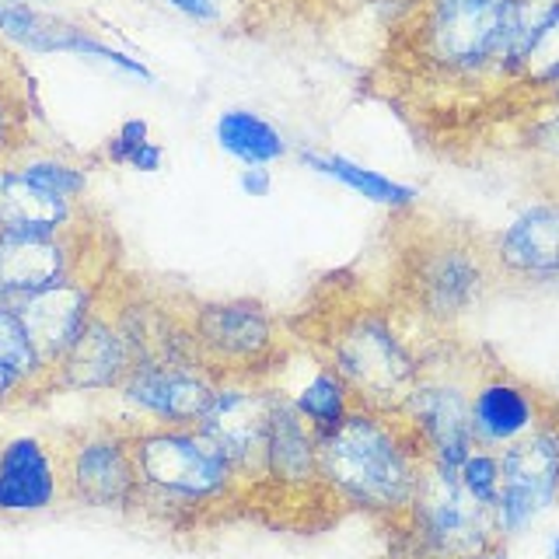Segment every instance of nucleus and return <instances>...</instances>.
Segmentation results:
<instances>
[{
  "label": "nucleus",
  "mask_w": 559,
  "mask_h": 559,
  "mask_svg": "<svg viewBox=\"0 0 559 559\" xmlns=\"http://www.w3.org/2000/svg\"><path fill=\"white\" fill-rule=\"evenodd\" d=\"M276 389L287 395V402L297 409V416H301L319 437L340 430L346 424V416L357 409V402L343 384V378L332 371V367L314 354L311 346H308V374L297 384H276Z\"/></svg>",
  "instance_id": "nucleus-24"
},
{
  "label": "nucleus",
  "mask_w": 559,
  "mask_h": 559,
  "mask_svg": "<svg viewBox=\"0 0 559 559\" xmlns=\"http://www.w3.org/2000/svg\"><path fill=\"white\" fill-rule=\"evenodd\" d=\"M238 189L252 200H266L273 192V168H266V165L238 168Z\"/></svg>",
  "instance_id": "nucleus-33"
},
{
  "label": "nucleus",
  "mask_w": 559,
  "mask_h": 559,
  "mask_svg": "<svg viewBox=\"0 0 559 559\" xmlns=\"http://www.w3.org/2000/svg\"><path fill=\"white\" fill-rule=\"evenodd\" d=\"M39 402H46V395L39 389H32L25 378H17L14 371H8V367L0 364V413L39 406Z\"/></svg>",
  "instance_id": "nucleus-32"
},
{
  "label": "nucleus",
  "mask_w": 559,
  "mask_h": 559,
  "mask_svg": "<svg viewBox=\"0 0 559 559\" xmlns=\"http://www.w3.org/2000/svg\"><path fill=\"white\" fill-rule=\"evenodd\" d=\"M297 340L343 378L360 409L399 413L424 371L430 336H419L389 297L343 294L319 311L311 336Z\"/></svg>",
  "instance_id": "nucleus-3"
},
{
  "label": "nucleus",
  "mask_w": 559,
  "mask_h": 559,
  "mask_svg": "<svg viewBox=\"0 0 559 559\" xmlns=\"http://www.w3.org/2000/svg\"><path fill=\"white\" fill-rule=\"evenodd\" d=\"M559 503V419L549 413L521 441L500 451V497L493 521L500 538H518Z\"/></svg>",
  "instance_id": "nucleus-11"
},
{
  "label": "nucleus",
  "mask_w": 559,
  "mask_h": 559,
  "mask_svg": "<svg viewBox=\"0 0 559 559\" xmlns=\"http://www.w3.org/2000/svg\"><path fill=\"white\" fill-rule=\"evenodd\" d=\"M546 416V392L532 389L528 381H521L497 360L479 367V378L472 384V433H476L479 448H511L524 433H532Z\"/></svg>",
  "instance_id": "nucleus-16"
},
{
  "label": "nucleus",
  "mask_w": 559,
  "mask_h": 559,
  "mask_svg": "<svg viewBox=\"0 0 559 559\" xmlns=\"http://www.w3.org/2000/svg\"><path fill=\"white\" fill-rule=\"evenodd\" d=\"M136 462V511L168 532H197L249 500L238 468L200 427H157L130 419Z\"/></svg>",
  "instance_id": "nucleus-4"
},
{
  "label": "nucleus",
  "mask_w": 559,
  "mask_h": 559,
  "mask_svg": "<svg viewBox=\"0 0 559 559\" xmlns=\"http://www.w3.org/2000/svg\"><path fill=\"white\" fill-rule=\"evenodd\" d=\"M147 140H151V122H147V119H140V116L122 119V122H119V130L98 147V162L116 165V168H127V162L133 157V151H136L140 144H147Z\"/></svg>",
  "instance_id": "nucleus-31"
},
{
  "label": "nucleus",
  "mask_w": 559,
  "mask_h": 559,
  "mask_svg": "<svg viewBox=\"0 0 559 559\" xmlns=\"http://www.w3.org/2000/svg\"><path fill=\"white\" fill-rule=\"evenodd\" d=\"M112 273L116 270L81 273L74 280H67V284H57L43 294H32V297H25V301H14L17 311H22V322L28 329L35 349H39L43 364L49 367V374L70 349V343L81 336L87 319L95 314Z\"/></svg>",
  "instance_id": "nucleus-18"
},
{
  "label": "nucleus",
  "mask_w": 559,
  "mask_h": 559,
  "mask_svg": "<svg viewBox=\"0 0 559 559\" xmlns=\"http://www.w3.org/2000/svg\"><path fill=\"white\" fill-rule=\"evenodd\" d=\"M63 500L57 444L46 433L0 437V518L52 511Z\"/></svg>",
  "instance_id": "nucleus-20"
},
{
  "label": "nucleus",
  "mask_w": 559,
  "mask_h": 559,
  "mask_svg": "<svg viewBox=\"0 0 559 559\" xmlns=\"http://www.w3.org/2000/svg\"><path fill=\"white\" fill-rule=\"evenodd\" d=\"M427 459L399 413L354 409L340 430L319 437V483L329 503L381 524L406 521Z\"/></svg>",
  "instance_id": "nucleus-5"
},
{
  "label": "nucleus",
  "mask_w": 559,
  "mask_h": 559,
  "mask_svg": "<svg viewBox=\"0 0 559 559\" xmlns=\"http://www.w3.org/2000/svg\"><path fill=\"white\" fill-rule=\"evenodd\" d=\"M217 384L221 381L203 367L140 360L130 367V374L116 395L133 409L136 424L200 427L206 409L214 406Z\"/></svg>",
  "instance_id": "nucleus-15"
},
{
  "label": "nucleus",
  "mask_w": 559,
  "mask_h": 559,
  "mask_svg": "<svg viewBox=\"0 0 559 559\" xmlns=\"http://www.w3.org/2000/svg\"><path fill=\"white\" fill-rule=\"evenodd\" d=\"M468 559H511V556H507V546L500 542V546H489V549H483V552H476V556H468Z\"/></svg>",
  "instance_id": "nucleus-36"
},
{
  "label": "nucleus",
  "mask_w": 559,
  "mask_h": 559,
  "mask_svg": "<svg viewBox=\"0 0 559 559\" xmlns=\"http://www.w3.org/2000/svg\"><path fill=\"white\" fill-rule=\"evenodd\" d=\"M0 43L35 52V57L67 52V57L98 60L105 67L119 70V74L154 84V70L140 57H130V52H122L119 46L105 43L102 35H95L81 22L43 11L39 4H32V0H0Z\"/></svg>",
  "instance_id": "nucleus-13"
},
{
  "label": "nucleus",
  "mask_w": 559,
  "mask_h": 559,
  "mask_svg": "<svg viewBox=\"0 0 559 559\" xmlns=\"http://www.w3.org/2000/svg\"><path fill=\"white\" fill-rule=\"evenodd\" d=\"M479 354L459 346L451 336H430L424 346V371L399 416L433 468L459 472L468 451L479 448L472 433V384L479 378Z\"/></svg>",
  "instance_id": "nucleus-7"
},
{
  "label": "nucleus",
  "mask_w": 559,
  "mask_h": 559,
  "mask_svg": "<svg viewBox=\"0 0 559 559\" xmlns=\"http://www.w3.org/2000/svg\"><path fill=\"white\" fill-rule=\"evenodd\" d=\"M39 119L35 84L11 46L0 43V168L35 147L32 122Z\"/></svg>",
  "instance_id": "nucleus-23"
},
{
  "label": "nucleus",
  "mask_w": 559,
  "mask_h": 559,
  "mask_svg": "<svg viewBox=\"0 0 559 559\" xmlns=\"http://www.w3.org/2000/svg\"><path fill=\"white\" fill-rule=\"evenodd\" d=\"M535 179L546 192H559V162H552L546 168H535Z\"/></svg>",
  "instance_id": "nucleus-35"
},
{
  "label": "nucleus",
  "mask_w": 559,
  "mask_h": 559,
  "mask_svg": "<svg viewBox=\"0 0 559 559\" xmlns=\"http://www.w3.org/2000/svg\"><path fill=\"white\" fill-rule=\"evenodd\" d=\"M549 413L559 419V392H556V395H549Z\"/></svg>",
  "instance_id": "nucleus-38"
},
{
  "label": "nucleus",
  "mask_w": 559,
  "mask_h": 559,
  "mask_svg": "<svg viewBox=\"0 0 559 559\" xmlns=\"http://www.w3.org/2000/svg\"><path fill=\"white\" fill-rule=\"evenodd\" d=\"M95 214L92 203H70L28 182L17 165L0 168V231L8 235H63Z\"/></svg>",
  "instance_id": "nucleus-21"
},
{
  "label": "nucleus",
  "mask_w": 559,
  "mask_h": 559,
  "mask_svg": "<svg viewBox=\"0 0 559 559\" xmlns=\"http://www.w3.org/2000/svg\"><path fill=\"white\" fill-rule=\"evenodd\" d=\"M11 165H17V171H22L28 182H35L39 189L52 192V197L70 200V203H87V189H92V168H87L84 162H78V157L32 147V151H25Z\"/></svg>",
  "instance_id": "nucleus-26"
},
{
  "label": "nucleus",
  "mask_w": 559,
  "mask_h": 559,
  "mask_svg": "<svg viewBox=\"0 0 559 559\" xmlns=\"http://www.w3.org/2000/svg\"><path fill=\"white\" fill-rule=\"evenodd\" d=\"M119 241L98 210L63 235H8L0 231V297L25 301L81 273L119 270Z\"/></svg>",
  "instance_id": "nucleus-8"
},
{
  "label": "nucleus",
  "mask_w": 559,
  "mask_h": 559,
  "mask_svg": "<svg viewBox=\"0 0 559 559\" xmlns=\"http://www.w3.org/2000/svg\"><path fill=\"white\" fill-rule=\"evenodd\" d=\"M214 140H217V147L227 157H235L241 168H249V165L273 168L276 162L290 157V144H287L284 130L262 112L241 109V105H231V109H224L217 116Z\"/></svg>",
  "instance_id": "nucleus-25"
},
{
  "label": "nucleus",
  "mask_w": 559,
  "mask_h": 559,
  "mask_svg": "<svg viewBox=\"0 0 559 559\" xmlns=\"http://www.w3.org/2000/svg\"><path fill=\"white\" fill-rule=\"evenodd\" d=\"M392 532L406 542L409 559H468L503 542L493 511L465 493L459 472L433 465L424 472L406 521L392 524Z\"/></svg>",
  "instance_id": "nucleus-10"
},
{
  "label": "nucleus",
  "mask_w": 559,
  "mask_h": 559,
  "mask_svg": "<svg viewBox=\"0 0 559 559\" xmlns=\"http://www.w3.org/2000/svg\"><path fill=\"white\" fill-rule=\"evenodd\" d=\"M0 364L14 371L17 378H25L32 389H39L46 399L52 395L49 384V367L43 364L39 349H35L28 329L22 322V311H17L14 301L0 297Z\"/></svg>",
  "instance_id": "nucleus-27"
},
{
  "label": "nucleus",
  "mask_w": 559,
  "mask_h": 559,
  "mask_svg": "<svg viewBox=\"0 0 559 559\" xmlns=\"http://www.w3.org/2000/svg\"><path fill=\"white\" fill-rule=\"evenodd\" d=\"M189 332L200 367L217 381H273L294 349L287 322L259 297H192Z\"/></svg>",
  "instance_id": "nucleus-6"
},
{
  "label": "nucleus",
  "mask_w": 559,
  "mask_h": 559,
  "mask_svg": "<svg viewBox=\"0 0 559 559\" xmlns=\"http://www.w3.org/2000/svg\"><path fill=\"white\" fill-rule=\"evenodd\" d=\"M395 217L389 301L424 336H451L500 287L489 235L419 210Z\"/></svg>",
  "instance_id": "nucleus-2"
},
{
  "label": "nucleus",
  "mask_w": 559,
  "mask_h": 559,
  "mask_svg": "<svg viewBox=\"0 0 559 559\" xmlns=\"http://www.w3.org/2000/svg\"><path fill=\"white\" fill-rule=\"evenodd\" d=\"M489 255L500 284L524 290L559 287V192L532 200L489 235Z\"/></svg>",
  "instance_id": "nucleus-14"
},
{
  "label": "nucleus",
  "mask_w": 559,
  "mask_h": 559,
  "mask_svg": "<svg viewBox=\"0 0 559 559\" xmlns=\"http://www.w3.org/2000/svg\"><path fill=\"white\" fill-rule=\"evenodd\" d=\"M546 552H549V559H559V532L549 538V546H546Z\"/></svg>",
  "instance_id": "nucleus-37"
},
{
  "label": "nucleus",
  "mask_w": 559,
  "mask_h": 559,
  "mask_svg": "<svg viewBox=\"0 0 559 559\" xmlns=\"http://www.w3.org/2000/svg\"><path fill=\"white\" fill-rule=\"evenodd\" d=\"M130 367H133V354L112 319L109 301H105V294H102L95 314L81 329V336L70 343L60 364L52 367L49 384H52V395H60V392H67V395L119 392L122 381L130 374Z\"/></svg>",
  "instance_id": "nucleus-17"
},
{
  "label": "nucleus",
  "mask_w": 559,
  "mask_h": 559,
  "mask_svg": "<svg viewBox=\"0 0 559 559\" xmlns=\"http://www.w3.org/2000/svg\"><path fill=\"white\" fill-rule=\"evenodd\" d=\"M273 399H276L273 381H221L214 406L200 419V430L214 437L227 459H231V465L238 468L249 497L262 486V476H266Z\"/></svg>",
  "instance_id": "nucleus-12"
},
{
  "label": "nucleus",
  "mask_w": 559,
  "mask_h": 559,
  "mask_svg": "<svg viewBox=\"0 0 559 559\" xmlns=\"http://www.w3.org/2000/svg\"><path fill=\"white\" fill-rule=\"evenodd\" d=\"M459 483L472 500L493 511V503L500 497V451L472 448L468 459L459 465Z\"/></svg>",
  "instance_id": "nucleus-29"
},
{
  "label": "nucleus",
  "mask_w": 559,
  "mask_h": 559,
  "mask_svg": "<svg viewBox=\"0 0 559 559\" xmlns=\"http://www.w3.org/2000/svg\"><path fill=\"white\" fill-rule=\"evenodd\" d=\"M165 4L182 14L186 22L200 28H221V25H238L241 8L238 0H165Z\"/></svg>",
  "instance_id": "nucleus-30"
},
{
  "label": "nucleus",
  "mask_w": 559,
  "mask_h": 559,
  "mask_svg": "<svg viewBox=\"0 0 559 559\" xmlns=\"http://www.w3.org/2000/svg\"><path fill=\"white\" fill-rule=\"evenodd\" d=\"M63 476V500L87 511H136V462L130 441V419H98V424L63 427L52 433Z\"/></svg>",
  "instance_id": "nucleus-9"
},
{
  "label": "nucleus",
  "mask_w": 559,
  "mask_h": 559,
  "mask_svg": "<svg viewBox=\"0 0 559 559\" xmlns=\"http://www.w3.org/2000/svg\"><path fill=\"white\" fill-rule=\"evenodd\" d=\"M514 0H406L389 28L378 74L395 105L419 112L472 105L503 109L514 92L511 74Z\"/></svg>",
  "instance_id": "nucleus-1"
},
{
  "label": "nucleus",
  "mask_w": 559,
  "mask_h": 559,
  "mask_svg": "<svg viewBox=\"0 0 559 559\" xmlns=\"http://www.w3.org/2000/svg\"><path fill=\"white\" fill-rule=\"evenodd\" d=\"M552 81H559V8L549 17V25H546V32H542L538 46L532 49V57H528V63H524L521 81H518L514 95L507 105H521L528 95H535L538 87H546Z\"/></svg>",
  "instance_id": "nucleus-28"
},
{
  "label": "nucleus",
  "mask_w": 559,
  "mask_h": 559,
  "mask_svg": "<svg viewBox=\"0 0 559 559\" xmlns=\"http://www.w3.org/2000/svg\"><path fill=\"white\" fill-rule=\"evenodd\" d=\"M297 162H301L305 168H311L314 175H322V179H332L336 186L357 192V197H364L367 203L389 210V214H406V210H416V203H419L416 186L392 179V175H384L378 168H367L346 154L301 147L297 151Z\"/></svg>",
  "instance_id": "nucleus-22"
},
{
  "label": "nucleus",
  "mask_w": 559,
  "mask_h": 559,
  "mask_svg": "<svg viewBox=\"0 0 559 559\" xmlns=\"http://www.w3.org/2000/svg\"><path fill=\"white\" fill-rule=\"evenodd\" d=\"M280 4H284V0H238V8H241L238 25H241V28H252L262 14H266V11H276Z\"/></svg>",
  "instance_id": "nucleus-34"
},
{
  "label": "nucleus",
  "mask_w": 559,
  "mask_h": 559,
  "mask_svg": "<svg viewBox=\"0 0 559 559\" xmlns=\"http://www.w3.org/2000/svg\"><path fill=\"white\" fill-rule=\"evenodd\" d=\"M273 497V500H297V497H322L319 483V433H314L287 395L276 389L273 413H270V441H266V476L262 486L249 497ZM329 503V500H325Z\"/></svg>",
  "instance_id": "nucleus-19"
},
{
  "label": "nucleus",
  "mask_w": 559,
  "mask_h": 559,
  "mask_svg": "<svg viewBox=\"0 0 559 559\" xmlns=\"http://www.w3.org/2000/svg\"><path fill=\"white\" fill-rule=\"evenodd\" d=\"M32 4H35V0H32Z\"/></svg>",
  "instance_id": "nucleus-39"
}]
</instances>
